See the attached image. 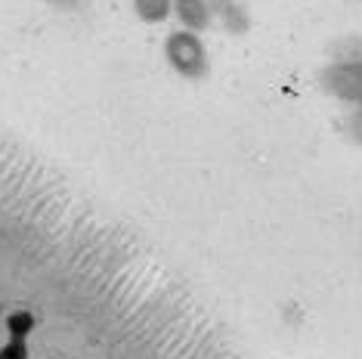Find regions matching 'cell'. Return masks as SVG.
<instances>
[{
  "label": "cell",
  "instance_id": "cell-1",
  "mask_svg": "<svg viewBox=\"0 0 362 359\" xmlns=\"http://www.w3.org/2000/svg\"><path fill=\"white\" fill-rule=\"evenodd\" d=\"M164 59L186 81H204L211 71V59H208V50H204L202 35L186 28L168 35V40H164Z\"/></svg>",
  "mask_w": 362,
  "mask_h": 359
},
{
  "label": "cell",
  "instance_id": "cell-2",
  "mask_svg": "<svg viewBox=\"0 0 362 359\" xmlns=\"http://www.w3.org/2000/svg\"><path fill=\"white\" fill-rule=\"evenodd\" d=\"M319 84L328 96L362 109V62H332L319 71Z\"/></svg>",
  "mask_w": 362,
  "mask_h": 359
},
{
  "label": "cell",
  "instance_id": "cell-3",
  "mask_svg": "<svg viewBox=\"0 0 362 359\" xmlns=\"http://www.w3.org/2000/svg\"><path fill=\"white\" fill-rule=\"evenodd\" d=\"M174 16L180 25L186 31H195V35L208 31L214 22V10L208 0H174Z\"/></svg>",
  "mask_w": 362,
  "mask_h": 359
},
{
  "label": "cell",
  "instance_id": "cell-4",
  "mask_svg": "<svg viewBox=\"0 0 362 359\" xmlns=\"http://www.w3.org/2000/svg\"><path fill=\"white\" fill-rule=\"evenodd\" d=\"M208 4L226 31H233V35H245L248 31L251 22H248V10H245L242 0H208Z\"/></svg>",
  "mask_w": 362,
  "mask_h": 359
},
{
  "label": "cell",
  "instance_id": "cell-5",
  "mask_svg": "<svg viewBox=\"0 0 362 359\" xmlns=\"http://www.w3.org/2000/svg\"><path fill=\"white\" fill-rule=\"evenodd\" d=\"M134 10L146 25H161L174 13V0H134Z\"/></svg>",
  "mask_w": 362,
  "mask_h": 359
},
{
  "label": "cell",
  "instance_id": "cell-6",
  "mask_svg": "<svg viewBox=\"0 0 362 359\" xmlns=\"http://www.w3.org/2000/svg\"><path fill=\"white\" fill-rule=\"evenodd\" d=\"M35 313L31 310H16V313L6 316V331H10V338H19V341H25L31 331H35Z\"/></svg>",
  "mask_w": 362,
  "mask_h": 359
},
{
  "label": "cell",
  "instance_id": "cell-7",
  "mask_svg": "<svg viewBox=\"0 0 362 359\" xmlns=\"http://www.w3.org/2000/svg\"><path fill=\"white\" fill-rule=\"evenodd\" d=\"M0 359H28V344L19 338H10L0 347Z\"/></svg>",
  "mask_w": 362,
  "mask_h": 359
},
{
  "label": "cell",
  "instance_id": "cell-8",
  "mask_svg": "<svg viewBox=\"0 0 362 359\" xmlns=\"http://www.w3.org/2000/svg\"><path fill=\"white\" fill-rule=\"evenodd\" d=\"M350 136H353V140H356L359 146H362V109H356V112H353V115H350Z\"/></svg>",
  "mask_w": 362,
  "mask_h": 359
},
{
  "label": "cell",
  "instance_id": "cell-9",
  "mask_svg": "<svg viewBox=\"0 0 362 359\" xmlns=\"http://www.w3.org/2000/svg\"><path fill=\"white\" fill-rule=\"evenodd\" d=\"M50 4H53V0H50ZM56 4L65 6V10H71V6H81V4H84V0H56Z\"/></svg>",
  "mask_w": 362,
  "mask_h": 359
}]
</instances>
